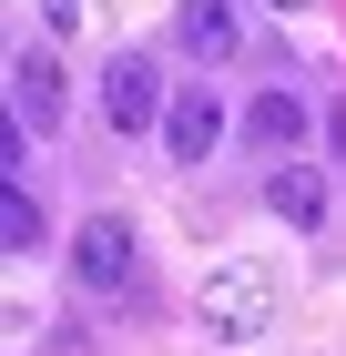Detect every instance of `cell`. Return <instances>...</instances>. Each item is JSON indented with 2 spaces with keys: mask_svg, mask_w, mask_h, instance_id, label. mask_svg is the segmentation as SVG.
<instances>
[{
  "mask_svg": "<svg viewBox=\"0 0 346 356\" xmlns=\"http://www.w3.org/2000/svg\"><path fill=\"white\" fill-rule=\"evenodd\" d=\"M275 296H285V275H275L265 254H235V265L204 275L194 316H204V336H224V346H255V336L275 326Z\"/></svg>",
  "mask_w": 346,
  "mask_h": 356,
  "instance_id": "cell-1",
  "label": "cell"
},
{
  "mask_svg": "<svg viewBox=\"0 0 346 356\" xmlns=\"http://www.w3.org/2000/svg\"><path fill=\"white\" fill-rule=\"evenodd\" d=\"M133 275H143V254H133V224L123 214H92L72 234V285L81 296H133Z\"/></svg>",
  "mask_w": 346,
  "mask_h": 356,
  "instance_id": "cell-2",
  "label": "cell"
},
{
  "mask_svg": "<svg viewBox=\"0 0 346 356\" xmlns=\"http://www.w3.org/2000/svg\"><path fill=\"white\" fill-rule=\"evenodd\" d=\"M163 112H173V92H163V72H153L143 51H112V72H102V122H112L123 143H133V133H153Z\"/></svg>",
  "mask_w": 346,
  "mask_h": 356,
  "instance_id": "cell-3",
  "label": "cell"
},
{
  "mask_svg": "<svg viewBox=\"0 0 346 356\" xmlns=\"http://www.w3.org/2000/svg\"><path fill=\"white\" fill-rule=\"evenodd\" d=\"M10 112H21V133H61V112H72L61 51H21V61H10Z\"/></svg>",
  "mask_w": 346,
  "mask_h": 356,
  "instance_id": "cell-4",
  "label": "cell"
},
{
  "mask_svg": "<svg viewBox=\"0 0 346 356\" xmlns=\"http://www.w3.org/2000/svg\"><path fill=\"white\" fill-rule=\"evenodd\" d=\"M163 143H173V163H214V143H224V92H214V82H184L173 112H163Z\"/></svg>",
  "mask_w": 346,
  "mask_h": 356,
  "instance_id": "cell-5",
  "label": "cell"
},
{
  "mask_svg": "<svg viewBox=\"0 0 346 356\" xmlns=\"http://www.w3.org/2000/svg\"><path fill=\"white\" fill-rule=\"evenodd\" d=\"M244 133L265 143L275 163H295V153H306V133H316V112H306V92H295V82H275V92H255V112H244Z\"/></svg>",
  "mask_w": 346,
  "mask_h": 356,
  "instance_id": "cell-6",
  "label": "cell"
},
{
  "mask_svg": "<svg viewBox=\"0 0 346 356\" xmlns=\"http://www.w3.org/2000/svg\"><path fill=\"white\" fill-rule=\"evenodd\" d=\"M173 41H184L194 61H235L244 51V10L235 0H184V10H173Z\"/></svg>",
  "mask_w": 346,
  "mask_h": 356,
  "instance_id": "cell-7",
  "label": "cell"
},
{
  "mask_svg": "<svg viewBox=\"0 0 346 356\" xmlns=\"http://www.w3.org/2000/svg\"><path fill=\"white\" fill-rule=\"evenodd\" d=\"M265 204L295 224V234H316V224H326V184H316V163H306V153H295V163H275V173H265Z\"/></svg>",
  "mask_w": 346,
  "mask_h": 356,
  "instance_id": "cell-8",
  "label": "cell"
},
{
  "mask_svg": "<svg viewBox=\"0 0 346 356\" xmlns=\"http://www.w3.org/2000/svg\"><path fill=\"white\" fill-rule=\"evenodd\" d=\"M0 245H10V254H41V245H52V224H41V204H31L21 184L0 193Z\"/></svg>",
  "mask_w": 346,
  "mask_h": 356,
  "instance_id": "cell-9",
  "label": "cell"
},
{
  "mask_svg": "<svg viewBox=\"0 0 346 356\" xmlns=\"http://www.w3.org/2000/svg\"><path fill=\"white\" fill-rule=\"evenodd\" d=\"M41 21H52V31H72V21H81V0H41Z\"/></svg>",
  "mask_w": 346,
  "mask_h": 356,
  "instance_id": "cell-10",
  "label": "cell"
},
{
  "mask_svg": "<svg viewBox=\"0 0 346 356\" xmlns=\"http://www.w3.org/2000/svg\"><path fill=\"white\" fill-rule=\"evenodd\" d=\"M265 10H306V0H265Z\"/></svg>",
  "mask_w": 346,
  "mask_h": 356,
  "instance_id": "cell-11",
  "label": "cell"
}]
</instances>
